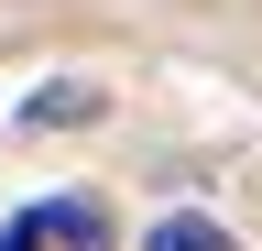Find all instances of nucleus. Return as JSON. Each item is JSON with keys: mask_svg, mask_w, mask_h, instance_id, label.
Here are the masks:
<instances>
[{"mask_svg": "<svg viewBox=\"0 0 262 251\" xmlns=\"http://www.w3.org/2000/svg\"><path fill=\"white\" fill-rule=\"evenodd\" d=\"M88 120H98V87L88 77H55V87L22 99V131H88Z\"/></svg>", "mask_w": 262, "mask_h": 251, "instance_id": "1", "label": "nucleus"}, {"mask_svg": "<svg viewBox=\"0 0 262 251\" xmlns=\"http://www.w3.org/2000/svg\"><path fill=\"white\" fill-rule=\"evenodd\" d=\"M142 251H229V230H219V218H196V208H164L153 230H142Z\"/></svg>", "mask_w": 262, "mask_h": 251, "instance_id": "2", "label": "nucleus"}]
</instances>
